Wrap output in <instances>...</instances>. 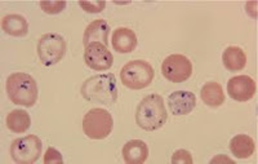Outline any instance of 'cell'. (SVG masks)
<instances>
[{
    "instance_id": "cell-1",
    "label": "cell",
    "mask_w": 258,
    "mask_h": 164,
    "mask_svg": "<svg viewBox=\"0 0 258 164\" xmlns=\"http://www.w3.org/2000/svg\"><path fill=\"white\" fill-rule=\"evenodd\" d=\"M80 93L85 100L93 103L111 106L117 100V84L114 74L91 76L82 85Z\"/></svg>"
},
{
    "instance_id": "cell-2",
    "label": "cell",
    "mask_w": 258,
    "mask_h": 164,
    "mask_svg": "<svg viewBox=\"0 0 258 164\" xmlns=\"http://www.w3.org/2000/svg\"><path fill=\"white\" fill-rule=\"evenodd\" d=\"M168 119L164 100L160 94H150L137 106L136 122L145 131H156L164 126Z\"/></svg>"
},
{
    "instance_id": "cell-3",
    "label": "cell",
    "mask_w": 258,
    "mask_h": 164,
    "mask_svg": "<svg viewBox=\"0 0 258 164\" xmlns=\"http://www.w3.org/2000/svg\"><path fill=\"white\" fill-rule=\"evenodd\" d=\"M7 93L16 105L32 107L38 100V84L26 73H13L7 79Z\"/></svg>"
},
{
    "instance_id": "cell-4",
    "label": "cell",
    "mask_w": 258,
    "mask_h": 164,
    "mask_svg": "<svg viewBox=\"0 0 258 164\" xmlns=\"http://www.w3.org/2000/svg\"><path fill=\"white\" fill-rule=\"evenodd\" d=\"M153 66L145 60H133L123 66L120 71V80L124 87L129 89H144L154 80Z\"/></svg>"
},
{
    "instance_id": "cell-5",
    "label": "cell",
    "mask_w": 258,
    "mask_h": 164,
    "mask_svg": "<svg viewBox=\"0 0 258 164\" xmlns=\"http://www.w3.org/2000/svg\"><path fill=\"white\" fill-rule=\"evenodd\" d=\"M114 127V120L107 110L96 107L89 110L83 119V131L92 140H103L109 137Z\"/></svg>"
},
{
    "instance_id": "cell-6",
    "label": "cell",
    "mask_w": 258,
    "mask_h": 164,
    "mask_svg": "<svg viewBox=\"0 0 258 164\" xmlns=\"http://www.w3.org/2000/svg\"><path fill=\"white\" fill-rule=\"evenodd\" d=\"M68 50L64 39L58 34H45L39 39L38 56L44 66H53L61 62Z\"/></svg>"
},
{
    "instance_id": "cell-7",
    "label": "cell",
    "mask_w": 258,
    "mask_h": 164,
    "mask_svg": "<svg viewBox=\"0 0 258 164\" xmlns=\"http://www.w3.org/2000/svg\"><path fill=\"white\" fill-rule=\"evenodd\" d=\"M41 150L43 144L40 138L35 135H29L13 141L11 145V156L18 164H32L41 155Z\"/></svg>"
},
{
    "instance_id": "cell-8",
    "label": "cell",
    "mask_w": 258,
    "mask_h": 164,
    "mask_svg": "<svg viewBox=\"0 0 258 164\" xmlns=\"http://www.w3.org/2000/svg\"><path fill=\"white\" fill-rule=\"evenodd\" d=\"M161 73L167 80L172 83H183L192 74V64L182 54H172L167 57L161 65Z\"/></svg>"
},
{
    "instance_id": "cell-9",
    "label": "cell",
    "mask_w": 258,
    "mask_h": 164,
    "mask_svg": "<svg viewBox=\"0 0 258 164\" xmlns=\"http://www.w3.org/2000/svg\"><path fill=\"white\" fill-rule=\"evenodd\" d=\"M84 61L88 68L94 71L109 70L112 66V53L103 44H91L85 47Z\"/></svg>"
},
{
    "instance_id": "cell-10",
    "label": "cell",
    "mask_w": 258,
    "mask_h": 164,
    "mask_svg": "<svg viewBox=\"0 0 258 164\" xmlns=\"http://www.w3.org/2000/svg\"><path fill=\"white\" fill-rule=\"evenodd\" d=\"M257 91V84L248 75L234 76L227 83V92L232 100L239 102L252 100Z\"/></svg>"
},
{
    "instance_id": "cell-11",
    "label": "cell",
    "mask_w": 258,
    "mask_h": 164,
    "mask_svg": "<svg viewBox=\"0 0 258 164\" xmlns=\"http://www.w3.org/2000/svg\"><path fill=\"white\" fill-rule=\"evenodd\" d=\"M168 105H169L170 113L176 117L187 115L197 106V97L192 92L176 91L168 98Z\"/></svg>"
},
{
    "instance_id": "cell-12",
    "label": "cell",
    "mask_w": 258,
    "mask_h": 164,
    "mask_svg": "<svg viewBox=\"0 0 258 164\" xmlns=\"http://www.w3.org/2000/svg\"><path fill=\"white\" fill-rule=\"evenodd\" d=\"M110 25L105 20H96L87 26L83 36V44L88 47L91 44H103L109 43Z\"/></svg>"
},
{
    "instance_id": "cell-13",
    "label": "cell",
    "mask_w": 258,
    "mask_h": 164,
    "mask_svg": "<svg viewBox=\"0 0 258 164\" xmlns=\"http://www.w3.org/2000/svg\"><path fill=\"white\" fill-rule=\"evenodd\" d=\"M112 47L117 53H132L137 47V36L133 30L128 27H117L112 32Z\"/></svg>"
},
{
    "instance_id": "cell-14",
    "label": "cell",
    "mask_w": 258,
    "mask_h": 164,
    "mask_svg": "<svg viewBox=\"0 0 258 164\" xmlns=\"http://www.w3.org/2000/svg\"><path fill=\"white\" fill-rule=\"evenodd\" d=\"M149 156V147L142 140H131L123 147L124 161L128 164H142Z\"/></svg>"
},
{
    "instance_id": "cell-15",
    "label": "cell",
    "mask_w": 258,
    "mask_h": 164,
    "mask_svg": "<svg viewBox=\"0 0 258 164\" xmlns=\"http://www.w3.org/2000/svg\"><path fill=\"white\" fill-rule=\"evenodd\" d=\"M2 27L6 34L16 38H24L29 34V22L21 15H8L3 17Z\"/></svg>"
},
{
    "instance_id": "cell-16",
    "label": "cell",
    "mask_w": 258,
    "mask_h": 164,
    "mask_svg": "<svg viewBox=\"0 0 258 164\" xmlns=\"http://www.w3.org/2000/svg\"><path fill=\"white\" fill-rule=\"evenodd\" d=\"M200 97H202L203 102L209 107H220L225 102L222 85L217 82H208L203 85Z\"/></svg>"
},
{
    "instance_id": "cell-17",
    "label": "cell",
    "mask_w": 258,
    "mask_h": 164,
    "mask_svg": "<svg viewBox=\"0 0 258 164\" xmlns=\"http://www.w3.org/2000/svg\"><path fill=\"white\" fill-rule=\"evenodd\" d=\"M230 150L232 155L238 159H246L253 155L255 150V142L248 135H238L230 141Z\"/></svg>"
},
{
    "instance_id": "cell-18",
    "label": "cell",
    "mask_w": 258,
    "mask_h": 164,
    "mask_svg": "<svg viewBox=\"0 0 258 164\" xmlns=\"http://www.w3.org/2000/svg\"><path fill=\"white\" fill-rule=\"evenodd\" d=\"M222 62L225 68L230 71H241L246 65V54L241 48L227 47L222 54Z\"/></svg>"
},
{
    "instance_id": "cell-19",
    "label": "cell",
    "mask_w": 258,
    "mask_h": 164,
    "mask_svg": "<svg viewBox=\"0 0 258 164\" xmlns=\"http://www.w3.org/2000/svg\"><path fill=\"white\" fill-rule=\"evenodd\" d=\"M7 127L15 133H25L31 126L30 115L25 110H13L7 115Z\"/></svg>"
},
{
    "instance_id": "cell-20",
    "label": "cell",
    "mask_w": 258,
    "mask_h": 164,
    "mask_svg": "<svg viewBox=\"0 0 258 164\" xmlns=\"http://www.w3.org/2000/svg\"><path fill=\"white\" fill-rule=\"evenodd\" d=\"M40 8L48 15H58L66 8L64 2H41Z\"/></svg>"
},
{
    "instance_id": "cell-21",
    "label": "cell",
    "mask_w": 258,
    "mask_h": 164,
    "mask_svg": "<svg viewBox=\"0 0 258 164\" xmlns=\"http://www.w3.org/2000/svg\"><path fill=\"white\" fill-rule=\"evenodd\" d=\"M79 6L88 13H101L105 9V2H79Z\"/></svg>"
},
{
    "instance_id": "cell-22",
    "label": "cell",
    "mask_w": 258,
    "mask_h": 164,
    "mask_svg": "<svg viewBox=\"0 0 258 164\" xmlns=\"http://www.w3.org/2000/svg\"><path fill=\"white\" fill-rule=\"evenodd\" d=\"M44 163L45 164H62L63 163V158H62L61 152L56 150L54 147H48L47 152L44 155Z\"/></svg>"
},
{
    "instance_id": "cell-23",
    "label": "cell",
    "mask_w": 258,
    "mask_h": 164,
    "mask_svg": "<svg viewBox=\"0 0 258 164\" xmlns=\"http://www.w3.org/2000/svg\"><path fill=\"white\" fill-rule=\"evenodd\" d=\"M172 164H192V156L187 150H177L172 156Z\"/></svg>"
}]
</instances>
